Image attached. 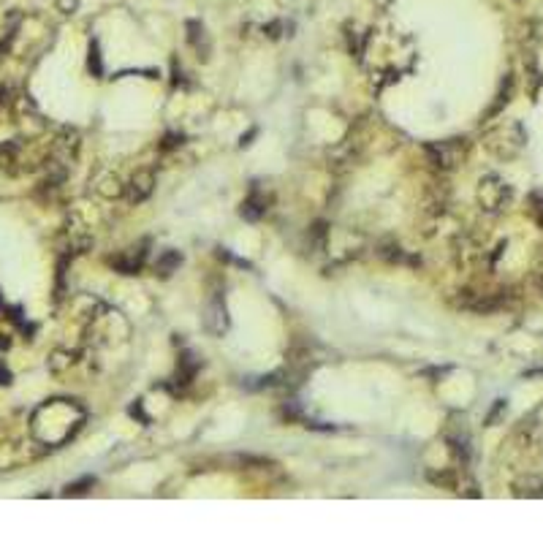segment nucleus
Wrapping results in <instances>:
<instances>
[{
    "mask_svg": "<svg viewBox=\"0 0 543 543\" xmlns=\"http://www.w3.org/2000/svg\"><path fill=\"white\" fill-rule=\"evenodd\" d=\"M152 187H155V174L147 172V169L136 172V174H133V180H130V185H128L130 204H142L144 199H150Z\"/></svg>",
    "mask_w": 543,
    "mask_h": 543,
    "instance_id": "obj_2",
    "label": "nucleus"
},
{
    "mask_svg": "<svg viewBox=\"0 0 543 543\" xmlns=\"http://www.w3.org/2000/svg\"><path fill=\"white\" fill-rule=\"evenodd\" d=\"M508 196V190H505V185H502L500 180H486V182H481V199H486V210H497L502 204V199Z\"/></svg>",
    "mask_w": 543,
    "mask_h": 543,
    "instance_id": "obj_4",
    "label": "nucleus"
},
{
    "mask_svg": "<svg viewBox=\"0 0 543 543\" xmlns=\"http://www.w3.org/2000/svg\"><path fill=\"white\" fill-rule=\"evenodd\" d=\"M532 212H535V220L543 226V193H532Z\"/></svg>",
    "mask_w": 543,
    "mask_h": 543,
    "instance_id": "obj_10",
    "label": "nucleus"
},
{
    "mask_svg": "<svg viewBox=\"0 0 543 543\" xmlns=\"http://www.w3.org/2000/svg\"><path fill=\"white\" fill-rule=\"evenodd\" d=\"M264 212H267V199H261V193L253 190V196L242 204V217H247V220H258Z\"/></svg>",
    "mask_w": 543,
    "mask_h": 543,
    "instance_id": "obj_8",
    "label": "nucleus"
},
{
    "mask_svg": "<svg viewBox=\"0 0 543 543\" xmlns=\"http://www.w3.org/2000/svg\"><path fill=\"white\" fill-rule=\"evenodd\" d=\"M541 286H543V272H541Z\"/></svg>",
    "mask_w": 543,
    "mask_h": 543,
    "instance_id": "obj_13",
    "label": "nucleus"
},
{
    "mask_svg": "<svg viewBox=\"0 0 543 543\" xmlns=\"http://www.w3.org/2000/svg\"><path fill=\"white\" fill-rule=\"evenodd\" d=\"M58 3L63 11H73V9H76V0H58Z\"/></svg>",
    "mask_w": 543,
    "mask_h": 543,
    "instance_id": "obj_12",
    "label": "nucleus"
},
{
    "mask_svg": "<svg viewBox=\"0 0 543 543\" xmlns=\"http://www.w3.org/2000/svg\"><path fill=\"white\" fill-rule=\"evenodd\" d=\"M187 41H190V46L199 52V58H210V38H207V33H204V25L201 22H196V19H190L187 22Z\"/></svg>",
    "mask_w": 543,
    "mask_h": 543,
    "instance_id": "obj_5",
    "label": "nucleus"
},
{
    "mask_svg": "<svg viewBox=\"0 0 543 543\" xmlns=\"http://www.w3.org/2000/svg\"><path fill=\"white\" fill-rule=\"evenodd\" d=\"M204 329L214 334V337H220L223 331L229 329V315H226V304H223L220 296H212L207 301V307H204Z\"/></svg>",
    "mask_w": 543,
    "mask_h": 543,
    "instance_id": "obj_1",
    "label": "nucleus"
},
{
    "mask_svg": "<svg viewBox=\"0 0 543 543\" xmlns=\"http://www.w3.org/2000/svg\"><path fill=\"white\" fill-rule=\"evenodd\" d=\"M180 264H182V256L174 253V250H169V253H163L160 261H157V272H160V274H172V269L174 267H180Z\"/></svg>",
    "mask_w": 543,
    "mask_h": 543,
    "instance_id": "obj_9",
    "label": "nucleus"
},
{
    "mask_svg": "<svg viewBox=\"0 0 543 543\" xmlns=\"http://www.w3.org/2000/svg\"><path fill=\"white\" fill-rule=\"evenodd\" d=\"M90 68H95V73H100V58H98V49H95V46L90 49Z\"/></svg>",
    "mask_w": 543,
    "mask_h": 543,
    "instance_id": "obj_11",
    "label": "nucleus"
},
{
    "mask_svg": "<svg viewBox=\"0 0 543 543\" xmlns=\"http://www.w3.org/2000/svg\"><path fill=\"white\" fill-rule=\"evenodd\" d=\"M514 495L516 497H543V478L538 475H524L514 481Z\"/></svg>",
    "mask_w": 543,
    "mask_h": 543,
    "instance_id": "obj_6",
    "label": "nucleus"
},
{
    "mask_svg": "<svg viewBox=\"0 0 543 543\" xmlns=\"http://www.w3.org/2000/svg\"><path fill=\"white\" fill-rule=\"evenodd\" d=\"M427 152L432 157L435 166L440 169H451L457 163V147L451 142H440V144H427Z\"/></svg>",
    "mask_w": 543,
    "mask_h": 543,
    "instance_id": "obj_3",
    "label": "nucleus"
},
{
    "mask_svg": "<svg viewBox=\"0 0 543 543\" xmlns=\"http://www.w3.org/2000/svg\"><path fill=\"white\" fill-rule=\"evenodd\" d=\"M142 264H144V250H136V247H130L128 253H123V256L112 258V267H117L123 274H133Z\"/></svg>",
    "mask_w": 543,
    "mask_h": 543,
    "instance_id": "obj_7",
    "label": "nucleus"
}]
</instances>
